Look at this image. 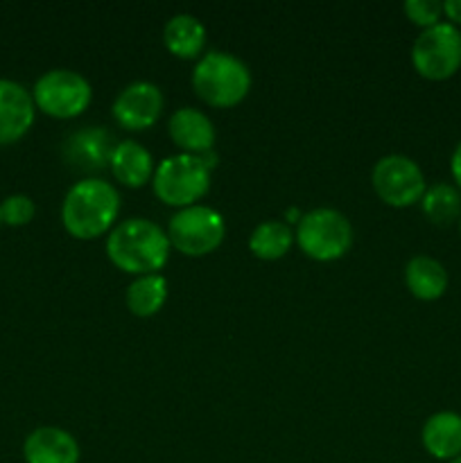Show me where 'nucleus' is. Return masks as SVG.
Segmentation results:
<instances>
[{
    "instance_id": "nucleus-1",
    "label": "nucleus",
    "mask_w": 461,
    "mask_h": 463,
    "mask_svg": "<svg viewBox=\"0 0 461 463\" xmlns=\"http://www.w3.org/2000/svg\"><path fill=\"white\" fill-rule=\"evenodd\" d=\"M170 251L167 231L149 217H127L107 235L108 260L127 274H158L165 267Z\"/></svg>"
},
{
    "instance_id": "nucleus-2",
    "label": "nucleus",
    "mask_w": 461,
    "mask_h": 463,
    "mask_svg": "<svg viewBox=\"0 0 461 463\" xmlns=\"http://www.w3.org/2000/svg\"><path fill=\"white\" fill-rule=\"evenodd\" d=\"M120 206V193L111 181L102 176H84L63 194V229L77 240H95L116 226Z\"/></svg>"
},
{
    "instance_id": "nucleus-3",
    "label": "nucleus",
    "mask_w": 461,
    "mask_h": 463,
    "mask_svg": "<svg viewBox=\"0 0 461 463\" xmlns=\"http://www.w3.org/2000/svg\"><path fill=\"white\" fill-rule=\"evenodd\" d=\"M193 86L211 107H235L251 90V68L238 54L208 50L194 63Z\"/></svg>"
},
{
    "instance_id": "nucleus-4",
    "label": "nucleus",
    "mask_w": 461,
    "mask_h": 463,
    "mask_svg": "<svg viewBox=\"0 0 461 463\" xmlns=\"http://www.w3.org/2000/svg\"><path fill=\"white\" fill-rule=\"evenodd\" d=\"M294 242L312 260H339L353 247V224L337 208H312L298 217Z\"/></svg>"
},
{
    "instance_id": "nucleus-5",
    "label": "nucleus",
    "mask_w": 461,
    "mask_h": 463,
    "mask_svg": "<svg viewBox=\"0 0 461 463\" xmlns=\"http://www.w3.org/2000/svg\"><path fill=\"white\" fill-rule=\"evenodd\" d=\"M152 188L167 206H194L211 190V167L194 154H172L156 163Z\"/></svg>"
},
{
    "instance_id": "nucleus-6",
    "label": "nucleus",
    "mask_w": 461,
    "mask_h": 463,
    "mask_svg": "<svg viewBox=\"0 0 461 463\" xmlns=\"http://www.w3.org/2000/svg\"><path fill=\"white\" fill-rule=\"evenodd\" d=\"M226 235V220L217 208L206 203L179 208L170 217L167 224V238L170 244L183 256L202 258L212 253Z\"/></svg>"
},
{
    "instance_id": "nucleus-7",
    "label": "nucleus",
    "mask_w": 461,
    "mask_h": 463,
    "mask_svg": "<svg viewBox=\"0 0 461 463\" xmlns=\"http://www.w3.org/2000/svg\"><path fill=\"white\" fill-rule=\"evenodd\" d=\"M36 109L52 118H75L89 109L93 99V86L81 72L71 68L45 71L32 86Z\"/></svg>"
},
{
    "instance_id": "nucleus-8",
    "label": "nucleus",
    "mask_w": 461,
    "mask_h": 463,
    "mask_svg": "<svg viewBox=\"0 0 461 463\" xmlns=\"http://www.w3.org/2000/svg\"><path fill=\"white\" fill-rule=\"evenodd\" d=\"M411 63L425 80L441 81L461 68V30L450 21L420 32L411 43Z\"/></svg>"
},
{
    "instance_id": "nucleus-9",
    "label": "nucleus",
    "mask_w": 461,
    "mask_h": 463,
    "mask_svg": "<svg viewBox=\"0 0 461 463\" xmlns=\"http://www.w3.org/2000/svg\"><path fill=\"white\" fill-rule=\"evenodd\" d=\"M371 184L384 203L396 208L420 202L428 188L420 165L407 154H387L378 158L371 170Z\"/></svg>"
},
{
    "instance_id": "nucleus-10",
    "label": "nucleus",
    "mask_w": 461,
    "mask_h": 463,
    "mask_svg": "<svg viewBox=\"0 0 461 463\" xmlns=\"http://www.w3.org/2000/svg\"><path fill=\"white\" fill-rule=\"evenodd\" d=\"M163 104L165 99L161 86L149 80H134L116 95L111 113L122 129L143 131L156 125Z\"/></svg>"
},
{
    "instance_id": "nucleus-11",
    "label": "nucleus",
    "mask_w": 461,
    "mask_h": 463,
    "mask_svg": "<svg viewBox=\"0 0 461 463\" xmlns=\"http://www.w3.org/2000/svg\"><path fill=\"white\" fill-rule=\"evenodd\" d=\"M118 140L108 129L99 125L80 127L61 145V156L68 167L84 175H95L108 167L111 163V154L116 149Z\"/></svg>"
},
{
    "instance_id": "nucleus-12",
    "label": "nucleus",
    "mask_w": 461,
    "mask_h": 463,
    "mask_svg": "<svg viewBox=\"0 0 461 463\" xmlns=\"http://www.w3.org/2000/svg\"><path fill=\"white\" fill-rule=\"evenodd\" d=\"M36 104L21 81L0 77V145H12L32 129Z\"/></svg>"
},
{
    "instance_id": "nucleus-13",
    "label": "nucleus",
    "mask_w": 461,
    "mask_h": 463,
    "mask_svg": "<svg viewBox=\"0 0 461 463\" xmlns=\"http://www.w3.org/2000/svg\"><path fill=\"white\" fill-rule=\"evenodd\" d=\"M80 443L68 430L41 425L23 441L25 463H80Z\"/></svg>"
},
{
    "instance_id": "nucleus-14",
    "label": "nucleus",
    "mask_w": 461,
    "mask_h": 463,
    "mask_svg": "<svg viewBox=\"0 0 461 463\" xmlns=\"http://www.w3.org/2000/svg\"><path fill=\"white\" fill-rule=\"evenodd\" d=\"M167 131H170V138L174 140L181 152L194 154V156L211 152L217 138L215 125L208 118V113L194 107L176 109L167 120Z\"/></svg>"
},
{
    "instance_id": "nucleus-15",
    "label": "nucleus",
    "mask_w": 461,
    "mask_h": 463,
    "mask_svg": "<svg viewBox=\"0 0 461 463\" xmlns=\"http://www.w3.org/2000/svg\"><path fill=\"white\" fill-rule=\"evenodd\" d=\"M108 170L116 176V181H120L122 185H129V188H140L147 181H152L154 170H156V163H154L152 152H149L145 145H140L138 140L125 138L118 140L116 149L111 154V163H108Z\"/></svg>"
},
{
    "instance_id": "nucleus-16",
    "label": "nucleus",
    "mask_w": 461,
    "mask_h": 463,
    "mask_svg": "<svg viewBox=\"0 0 461 463\" xmlns=\"http://www.w3.org/2000/svg\"><path fill=\"white\" fill-rule=\"evenodd\" d=\"M423 448L441 461H452L461 455V416L456 411H437L420 430Z\"/></svg>"
},
{
    "instance_id": "nucleus-17",
    "label": "nucleus",
    "mask_w": 461,
    "mask_h": 463,
    "mask_svg": "<svg viewBox=\"0 0 461 463\" xmlns=\"http://www.w3.org/2000/svg\"><path fill=\"white\" fill-rule=\"evenodd\" d=\"M163 43L174 57L199 59L206 48V25L194 14H174L163 25Z\"/></svg>"
},
{
    "instance_id": "nucleus-18",
    "label": "nucleus",
    "mask_w": 461,
    "mask_h": 463,
    "mask_svg": "<svg viewBox=\"0 0 461 463\" xmlns=\"http://www.w3.org/2000/svg\"><path fill=\"white\" fill-rule=\"evenodd\" d=\"M405 285L420 301H434L447 289V271L437 258L414 256L405 265Z\"/></svg>"
},
{
    "instance_id": "nucleus-19",
    "label": "nucleus",
    "mask_w": 461,
    "mask_h": 463,
    "mask_svg": "<svg viewBox=\"0 0 461 463\" xmlns=\"http://www.w3.org/2000/svg\"><path fill=\"white\" fill-rule=\"evenodd\" d=\"M167 301V280L161 274L136 276L125 292V303L131 315L152 317L165 306Z\"/></svg>"
},
{
    "instance_id": "nucleus-20",
    "label": "nucleus",
    "mask_w": 461,
    "mask_h": 463,
    "mask_svg": "<svg viewBox=\"0 0 461 463\" xmlns=\"http://www.w3.org/2000/svg\"><path fill=\"white\" fill-rule=\"evenodd\" d=\"M294 231L292 226L280 220H265L249 235V249L260 260H278L292 249Z\"/></svg>"
},
{
    "instance_id": "nucleus-21",
    "label": "nucleus",
    "mask_w": 461,
    "mask_h": 463,
    "mask_svg": "<svg viewBox=\"0 0 461 463\" xmlns=\"http://www.w3.org/2000/svg\"><path fill=\"white\" fill-rule=\"evenodd\" d=\"M420 208H423L425 217L434 224H452L456 217H461V193L456 185L438 181L425 188L423 197H420Z\"/></svg>"
},
{
    "instance_id": "nucleus-22",
    "label": "nucleus",
    "mask_w": 461,
    "mask_h": 463,
    "mask_svg": "<svg viewBox=\"0 0 461 463\" xmlns=\"http://www.w3.org/2000/svg\"><path fill=\"white\" fill-rule=\"evenodd\" d=\"M36 206L30 194L14 193L0 202V217L7 226H25L34 220Z\"/></svg>"
},
{
    "instance_id": "nucleus-23",
    "label": "nucleus",
    "mask_w": 461,
    "mask_h": 463,
    "mask_svg": "<svg viewBox=\"0 0 461 463\" xmlns=\"http://www.w3.org/2000/svg\"><path fill=\"white\" fill-rule=\"evenodd\" d=\"M402 9H405L407 18L423 30L441 23L443 16V3L438 0H405Z\"/></svg>"
},
{
    "instance_id": "nucleus-24",
    "label": "nucleus",
    "mask_w": 461,
    "mask_h": 463,
    "mask_svg": "<svg viewBox=\"0 0 461 463\" xmlns=\"http://www.w3.org/2000/svg\"><path fill=\"white\" fill-rule=\"evenodd\" d=\"M443 14L450 18L452 25H461V0H446L443 3Z\"/></svg>"
},
{
    "instance_id": "nucleus-25",
    "label": "nucleus",
    "mask_w": 461,
    "mask_h": 463,
    "mask_svg": "<svg viewBox=\"0 0 461 463\" xmlns=\"http://www.w3.org/2000/svg\"><path fill=\"white\" fill-rule=\"evenodd\" d=\"M450 170H452V179L456 181V185H459L461 190V140L450 156Z\"/></svg>"
},
{
    "instance_id": "nucleus-26",
    "label": "nucleus",
    "mask_w": 461,
    "mask_h": 463,
    "mask_svg": "<svg viewBox=\"0 0 461 463\" xmlns=\"http://www.w3.org/2000/svg\"><path fill=\"white\" fill-rule=\"evenodd\" d=\"M450 463H461V455H459V457H456V459H452Z\"/></svg>"
},
{
    "instance_id": "nucleus-27",
    "label": "nucleus",
    "mask_w": 461,
    "mask_h": 463,
    "mask_svg": "<svg viewBox=\"0 0 461 463\" xmlns=\"http://www.w3.org/2000/svg\"><path fill=\"white\" fill-rule=\"evenodd\" d=\"M459 231H461V217H459Z\"/></svg>"
},
{
    "instance_id": "nucleus-28",
    "label": "nucleus",
    "mask_w": 461,
    "mask_h": 463,
    "mask_svg": "<svg viewBox=\"0 0 461 463\" xmlns=\"http://www.w3.org/2000/svg\"><path fill=\"white\" fill-rule=\"evenodd\" d=\"M0 226H3V217H0Z\"/></svg>"
}]
</instances>
